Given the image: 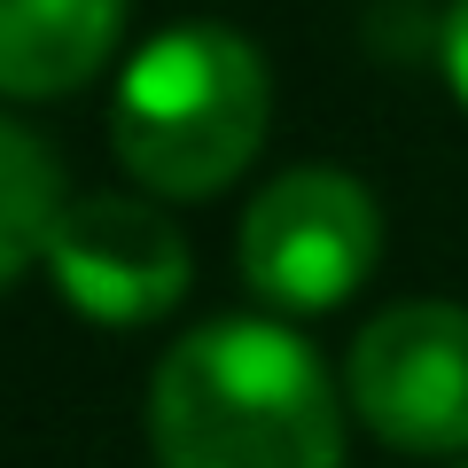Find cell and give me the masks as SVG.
Listing matches in <instances>:
<instances>
[{"instance_id":"obj_1","label":"cell","mask_w":468,"mask_h":468,"mask_svg":"<svg viewBox=\"0 0 468 468\" xmlns=\"http://www.w3.org/2000/svg\"><path fill=\"white\" fill-rule=\"evenodd\" d=\"M149 437L165 468H335V390L320 359L273 320H218L165 351L149 383Z\"/></svg>"},{"instance_id":"obj_2","label":"cell","mask_w":468,"mask_h":468,"mask_svg":"<svg viewBox=\"0 0 468 468\" xmlns=\"http://www.w3.org/2000/svg\"><path fill=\"white\" fill-rule=\"evenodd\" d=\"M266 63L242 32L180 24L149 39L117 79L110 141L141 187L156 196H211L258 156L266 141Z\"/></svg>"},{"instance_id":"obj_3","label":"cell","mask_w":468,"mask_h":468,"mask_svg":"<svg viewBox=\"0 0 468 468\" xmlns=\"http://www.w3.org/2000/svg\"><path fill=\"white\" fill-rule=\"evenodd\" d=\"M383 218L344 172H282L242 218V282L289 313H328L375 273Z\"/></svg>"},{"instance_id":"obj_4","label":"cell","mask_w":468,"mask_h":468,"mask_svg":"<svg viewBox=\"0 0 468 468\" xmlns=\"http://www.w3.org/2000/svg\"><path fill=\"white\" fill-rule=\"evenodd\" d=\"M351 406L383 445L468 452V313L399 304L351 344Z\"/></svg>"},{"instance_id":"obj_5","label":"cell","mask_w":468,"mask_h":468,"mask_svg":"<svg viewBox=\"0 0 468 468\" xmlns=\"http://www.w3.org/2000/svg\"><path fill=\"white\" fill-rule=\"evenodd\" d=\"M48 273L86 320L101 328H133L180 304L187 289V242L156 203L133 196H79L63 203L48 234Z\"/></svg>"},{"instance_id":"obj_6","label":"cell","mask_w":468,"mask_h":468,"mask_svg":"<svg viewBox=\"0 0 468 468\" xmlns=\"http://www.w3.org/2000/svg\"><path fill=\"white\" fill-rule=\"evenodd\" d=\"M125 0H0V94H70L117 48Z\"/></svg>"},{"instance_id":"obj_7","label":"cell","mask_w":468,"mask_h":468,"mask_svg":"<svg viewBox=\"0 0 468 468\" xmlns=\"http://www.w3.org/2000/svg\"><path fill=\"white\" fill-rule=\"evenodd\" d=\"M63 218V172L24 125L0 117V289L32 258H48V234Z\"/></svg>"},{"instance_id":"obj_8","label":"cell","mask_w":468,"mask_h":468,"mask_svg":"<svg viewBox=\"0 0 468 468\" xmlns=\"http://www.w3.org/2000/svg\"><path fill=\"white\" fill-rule=\"evenodd\" d=\"M445 79H452V94L468 101V0L445 16Z\"/></svg>"},{"instance_id":"obj_9","label":"cell","mask_w":468,"mask_h":468,"mask_svg":"<svg viewBox=\"0 0 468 468\" xmlns=\"http://www.w3.org/2000/svg\"><path fill=\"white\" fill-rule=\"evenodd\" d=\"M461 468H468V461H461Z\"/></svg>"}]
</instances>
